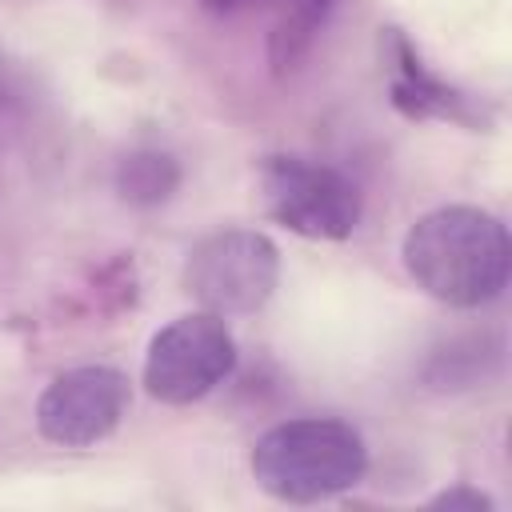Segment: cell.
Returning a JSON list of instances; mask_svg holds the SVG:
<instances>
[{
  "instance_id": "obj_1",
  "label": "cell",
  "mask_w": 512,
  "mask_h": 512,
  "mask_svg": "<svg viewBox=\"0 0 512 512\" xmlns=\"http://www.w3.org/2000/svg\"><path fill=\"white\" fill-rule=\"evenodd\" d=\"M400 256L416 288L448 308H480L508 288V228L500 216L476 204H444L424 212L404 232Z\"/></svg>"
},
{
  "instance_id": "obj_2",
  "label": "cell",
  "mask_w": 512,
  "mask_h": 512,
  "mask_svg": "<svg viewBox=\"0 0 512 512\" xmlns=\"http://www.w3.org/2000/svg\"><path fill=\"white\" fill-rule=\"evenodd\" d=\"M252 480L284 504H316L348 492L364 468V436L332 416H296L268 428L252 448Z\"/></svg>"
},
{
  "instance_id": "obj_3",
  "label": "cell",
  "mask_w": 512,
  "mask_h": 512,
  "mask_svg": "<svg viewBox=\"0 0 512 512\" xmlns=\"http://www.w3.org/2000/svg\"><path fill=\"white\" fill-rule=\"evenodd\" d=\"M280 284V248L256 228L204 236L184 260V292L212 316L260 312Z\"/></svg>"
},
{
  "instance_id": "obj_4",
  "label": "cell",
  "mask_w": 512,
  "mask_h": 512,
  "mask_svg": "<svg viewBox=\"0 0 512 512\" xmlns=\"http://www.w3.org/2000/svg\"><path fill=\"white\" fill-rule=\"evenodd\" d=\"M260 196L268 216L304 240H348L364 216L352 176L304 156H268L260 164Z\"/></svg>"
},
{
  "instance_id": "obj_5",
  "label": "cell",
  "mask_w": 512,
  "mask_h": 512,
  "mask_svg": "<svg viewBox=\"0 0 512 512\" xmlns=\"http://www.w3.org/2000/svg\"><path fill=\"white\" fill-rule=\"evenodd\" d=\"M236 368V340L224 316L192 312L164 324L144 356V388L160 404H196Z\"/></svg>"
},
{
  "instance_id": "obj_6",
  "label": "cell",
  "mask_w": 512,
  "mask_h": 512,
  "mask_svg": "<svg viewBox=\"0 0 512 512\" xmlns=\"http://www.w3.org/2000/svg\"><path fill=\"white\" fill-rule=\"evenodd\" d=\"M128 404L132 384L120 368L80 364L48 380L36 400V428L60 448H92L120 428Z\"/></svg>"
},
{
  "instance_id": "obj_7",
  "label": "cell",
  "mask_w": 512,
  "mask_h": 512,
  "mask_svg": "<svg viewBox=\"0 0 512 512\" xmlns=\"http://www.w3.org/2000/svg\"><path fill=\"white\" fill-rule=\"evenodd\" d=\"M384 60H388V92L392 104L412 116V120H452L464 128H484V108H476V100L460 88H452L448 80H440L436 72H428V64L420 60V52L408 44V36L400 28L384 32Z\"/></svg>"
},
{
  "instance_id": "obj_8",
  "label": "cell",
  "mask_w": 512,
  "mask_h": 512,
  "mask_svg": "<svg viewBox=\"0 0 512 512\" xmlns=\"http://www.w3.org/2000/svg\"><path fill=\"white\" fill-rule=\"evenodd\" d=\"M336 4L340 0H284V12L276 20L272 44H268V56H272V68L276 72H288V68H296V60L308 56V48L316 44V36L332 20Z\"/></svg>"
},
{
  "instance_id": "obj_9",
  "label": "cell",
  "mask_w": 512,
  "mask_h": 512,
  "mask_svg": "<svg viewBox=\"0 0 512 512\" xmlns=\"http://www.w3.org/2000/svg\"><path fill=\"white\" fill-rule=\"evenodd\" d=\"M176 180L180 172L164 152H132L120 160V172H116V188L128 204H160L176 188Z\"/></svg>"
},
{
  "instance_id": "obj_10",
  "label": "cell",
  "mask_w": 512,
  "mask_h": 512,
  "mask_svg": "<svg viewBox=\"0 0 512 512\" xmlns=\"http://www.w3.org/2000/svg\"><path fill=\"white\" fill-rule=\"evenodd\" d=\"M432 504H440V508H456V504H468V508H492V500H488L484 492H476V488H452V492H440Z\"/></svg>"
},
{
  "instance_id": "obj_11",
  "label": "cell",
  "mask_w": 512,
  "mask_h": 512,
  "mask_svg": "<svg viewBox=\"0 0 512 512\" xmlns=\"http://www.w3.org/2000/svg\"><path fill=\"white\" fill-rule=\"evenodd\" d=\"M208 12H216V16H236V12H252V8H268V4H276V0H200Z\"/></svg>"
}]
</instances>
